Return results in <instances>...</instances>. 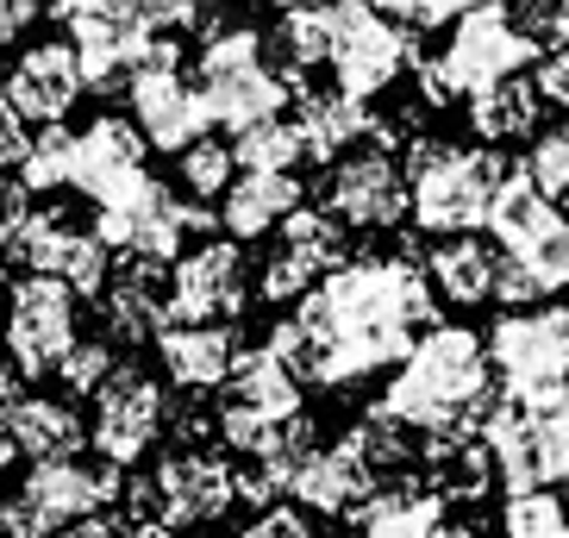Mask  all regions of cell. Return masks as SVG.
Masks as SVG:
<instances>
[{"instance_id":"cell-16","label":"cell","mask_w":569,"mask_h":538,"mask_svg":"<svg viewBox=\"0 0 569 538\" xmlns=\"http://www.w3.org/2000/svg\"><path fill=\"white\" fill-rule=\"evenodd\" d=\"M126 101H132V126L144 132L151 151L182 157L201 138H213V113H207L201 88L188 82L182 69H144V76H132Z\"/></svg>"},{"instance_id":"cell-30","label":"cell","mask_w":569,"mask_h":538,"mask_svg":"<svg viewBox=\"0 0 569 538\" xmlns=\"http://www.w3.org/2000/svg\"><path fill=\"white\" fill-rule=\"evenodd\" d=\"M557 226H563V213H557V201H545L526 176H507L501 188V201H495V219H488V232L501 238V257H519V251H532L538 238H551Z\"/></svg>"},{"instance_id":"cell-45","label":"cell","mask_w":569,"mask_h":538,"mask_svg":"<svg viewBox=\"0 0 569 538\" xmlns=\"http://www.w3.org/2000/svg\"><path fill=\"white\" fill-rule=\"evenodd\" d=\"M13 457H19V451H13V438L0 432V476H7V464H13Z\"/></svg>"},{"instance_id":"cell-20","label":"cell","mask_w":569,"mask_h":538,"mask_svg":"<svg viewBox=\"0 0 569 538\" xmlns=\"http://www.w3.org/2000/svg\"><path fill=\"white\" fill-rule=\"evenodd\" d=\"M144 132H138L132 119L119 113H101L88 119V132H76V195L101 207L113 188H126L132 176H144Z\"/></svg>"},{"instance_id":"cell-12","label":"cell","mask_w":569,"mask_h":538,"mask_svg":"<svg viewBox=\"0 0 569 538\" xmlns=\"http://www.w3.org/2000/svg\"><path fill=\"white\" fill-rule=\"evenodd\" d=\"M345 263H351V257H345V226H338L326 207H301V213L276 232V251H269V263H263L257 295H263L269 307H301L307 295H313L326 276H338Z\"/></svg>"},{"instance_id":"cell-22","label":"cell","mask_w":569,"mask_h":538,"mask_svg":"<svg viewBox=\"0 0 569 538\" xmlns=\"http://www.w3.org/2000/svg\"><path fill=\"white\" fill-rule=\"evenodd\" d=\"M238 332L232 326H169L163 338H157V363H163V376L182 395H207V388H226L238 370Z\"/></svg>"},{"instance_id":"cell-19","label":"cell","mask_w":569,"mask_h":538,"mask_svg":"<svg viewBox=\"0 0 569 538\" xmlns=\"http://www.w3.org/2000/svg\"><path fill=\"white\" fill-rule=\"evenodd\" d=\"M351 526H357L351 538H463L451 526V501H445V488L426 482V476H401V482H388Z\"/></svg>"},{"instance_id":"cell-23","label":"cell","mask_w":569,"mask_h":538,"mask_svg":"<svg viewBox=\"0 0 569 538\" xmlns=\"http://www.w3.org/2000/svg\"><path fill=\"white\" fill-rule=\"evenodd\" d=\"M295 126H301V138H307V157H319V163L332 169V163L351 157V145L376 138L382 119L369 113V101H351L345 88H301V101H295Z\"/></svg>"},{"instance_id":"cell-37","label":"cell","mask_w":569,"mask_h":538,"mask_svg":"<svg viewBox=\"0 0 569 538\" xmlns=\"http://www.w3.org/2000/svg\"><path fill=\"white\" fill-rule=\"evenodd\" d=\"M113 370H119L113 338H82V345H76V351L63 357V370H57V376H63L69 395H101Z\"/></svg>"},{"instance_id":"cell-14","label":"cell","mask_w":569,"mask_h":538,"mask_svg":"<svg viewBox=\"0 0 569 538\" xmlns=\"http://www.w3.org/2000/svg\"><path fill=\"white\" fill-rule=\"evenodd\" d=\"M107 501H126V470L101 457H69V464H32L19 482V507L38 520V532L57 538L63 526L94 520Z\"/></svg>"},{"instance_id":"cell-2","label":"cell","mask_w":569,"mask_h":538,"mask_svg":"<svg viewBox=\"0 0 569 538\" xmlns=\"http://www.w3.org/2000/svg\"><path fill=\"white\" fill-rule=\"evenodd\" d=\"M495 401H501V382L488 363V338L469 326H438L388 376V395L376 407L419 438V464H451L463 445L482 438Z\"/></svg>"},{"instance_id":"cell-35","label":"cell","mask_w":569,"mask_h":538,"mask_svg":"<svg viewBox=\"0 0 569 538\" xmlns=\"http://www.w3.org/2000/svg\"><path fill=\"white\" fill-rule=\"evenodd\" d=\"M501 538H569V507L557 488L507 495L501 501Z\"/></svg>"},{"instance_id":"cell-5","label":"cell","mask_w":569,"mask_h":538,"mask_svg":"<svg viewBox=\"0 0 569 538\" xmlns=\"http://www.w3.org/2000/svg\"><path fill=\"white\" fill-rule=\"evenodd\" d=\"M482 445L507 495L569 482V382L538 395H501L482 426Z\"/></svg>"},{"instance_id":"cell-21","label":"cell","mask_w":569,"mask_h":538,"mask_svg":"<svg viewBox=\"0 0 569 538\" xmlns=\"http://www.w3.org/2000/svg\"><path fill=\"white\" fill-rule=\"evenodd\" d=\"M313 514H332V520H357L376 495H382V476H376V464H369L363 451H357V438H338V445H326V451L307 464L301 488H295Z\"/></svg>"},{"instance_id":"cell-33","label":"cell","mask_w":569,"mask_h":538,"mask_svg":"<svg viewBox=\"0 0 569 538\" xmlns=\"http://www.w3.org/2000/svg\"><path fill=\"white\" fill-rule=\"evenodd\" d=\"M238 182V151L226 138H201L194 151L176 157V188H182L188 201H226Z\"/></svg>"},{"instance_id":"cell-7","label":"cell","mask_w":569,"mask_h":538,"mask_svg":"<svg viewBox=\"0 0 569 538\" xmlns=\"http://www.w3.org/2000/svg\"><path fill=\"white\" fill-rule=\"evenodd\" d=\"M488 363L501 395H538L569 382V307H513L488 326Z\"/></svg>"},{"instance_id":"cell-38","label":"cell","mask_w":569,"mask_h":538,"mask_svg":"<svg viewBox=\"0 0 569 538\" xmlns=\"http://www.w3.org/2000/svg\"><path fill=\"white\" fill-rule=\"evenodd\" d=\"M382 13L413 38V32H457V19H463L469 7H451V0H407V7H382Z\"/></svg>"},{"instance_id":"cell-9","label":"cell","mask_w":569,"mask_h":538,"mask_svg":"<svg viewBox=\"0 0 569 538\" xmlns=\"http://www.w3.org/2000/svg\"><path fill=\"white\" fill-rule=\"evenodd\" d=\"M332 88H345L351 101H376L407 69H419V38H407L382 7H332Z\"/></svg>"},{"instance_id":"cell-24","label":"cell","mask_w":569,"mask_h":538,"mask_svg":"<svg viewBox=\"0 0 569 538\" xmlns=\"http://www.w3.org/2000/svg\"><path fill=\"white\" fill-rule=\"evenodd\" d=\"M501 245H482V238H445L432 257H426V276H432V295L451 307H488L501 301Z\"/></svg>"},{"instance_id":"cell-11","label":"cell","mask_w":569,"mask_h":538,"mask_svg":"<svg viewBox=\"0 0 569 538\" xmlns=\"http://www.w3.org/2000/svg\"><path fill=\"white\" fill-rule=\"evenodd\" d=\"M319 207L338 226L357 232H395L413 213V188H407V163H395V151H357L345 163L326 169L319 182Z\"/></svg>"},{"instance_id":"cell-31","label":"cell","mask_w":569,"mask_h":538,"mask_svg":"<svg viewBox=\"0 0 569 538\" xmlns=\"http://www.w3.org/2000/svg\"><path fill=\"white\" fill-rule=\"evenodd\" d=\"M332 7H288L276 19V51H282L288 76H307V69H332Z\"/></svg>"},{"instance_id":"cell-36","label":"cell","mask_w":569,"mask_h":538,"mask_svg":"<svg viewBox=\"0 0 569 538\" xmlns=\"http://www.w3.org/2000/svg\"><path fill=\"white\" fill-rule=\"evenodd\" d=\"M519 176L545 195V201H569V126H545L532 138V151L519 163Z\"/></svg>"},{"instance_id":"cell-10","label":"cell","mask_w":569,"mask_h":538,"mask_svg":"<svg viewBox=\"0 0 569 538\" xmlns=\"http://www.w3.org/2000/svg\"><path fill=\"white\" fill-rule=\"evenodd\" d=\"M163 426H169L163 382L144 376L138 363H119V370L107 376V388L94 395V432H88V445H94L101 464L132 470L138 457H151V445L163 438Z\"/></svg>"},{"instance_id":"cell-44","label":"cell","mask_w":569,"mask_h":538,"mask_svg":"<svg viewBox=\"0 0 569 538\" xmlns=\"http://www.w3.org/2000/svg\"><path fill=\"white\" fill-rule=\"evenodd\" d=\"M57 538H126V526H119L113 514H94V520H76V526H63Z\"/></svg>"},{"instance_id":"cell-17","label":"cell","mask_w":569,"mask_h":538,"mask_svg":"<svg viewBox=\"0 0 569 538\" xmlns=\"http://www.w3.org/2000/svg\"><path fill=\"white\" fill-rule=\"evenodd\" d=\"M7 107H13L26 126H38V132H51V126H63L69 107L82 101V57H76V44L69 38H44V44H32V51H19V63L7 69Z\"/></svg>"},{"instance_id":"cell-32","label":"cell","mask_w":569,"mask_h":538,"mask_svg":"<svg viewBox=\"0 0 569 538\" xmlns=\"http://www.w3.org/2000/svg\"><path fill=\"white\" fill-rule=\"evenodd\" d=\"M232 151H238V176H295V163L307 157V138L295 119H269V126L238 132Z\"/></svg>"},{"instance_id":"cell-40","label":"cell","mask_w":569,"mask_h":538,"mask_svg":"<svg viewBox=\"0 0 569 538\" xmlns=\"http://www.w3.org/2000/svg\"><path fill=\"white\" fill-rule=\"evenodd\" d=\"M26 219H32V195H26V182L0 176V251L26 232Z\"/></svg>"},{"instance_id":"cell-39","label":"cell","mask_w":569,"mask_h":538,"mask_svg":"<svg viewBox=\"0 0 569 538\" xmlns=\"http://www.w3.org/2000/svg\"><path fill=\"white\" fill-rule=\"evenodd\" d=\"M244 538H319V532H313V520H307L301 507L276 501L269 514H257V520L244 526Z\"/></svg>"},{"instance_id":"cell-41","label":"cell","mask_w":569,"mask_h":538,"mask_svg":"<svg viewBox=\"0 0 569 538\" xmlns=\"http://www.w3.org/2000/svg\"><path fill=\"white\" fill-rule=\"evenodd\" d=\"M26 151H32V126L7 107V94H0V176L26 163Z\"/></svg>"},{"instance_id":"cell-18","label":"cell","mask_w":569,"mask_h":538,"mask_svg":"<svg viewBox=\"0 0 569 538\" xmlns=\"http://www.w3.org/2000/svg\"><path fill=\"white\" fill-rule=\"evenodd\" d=\"M169 263H151V257H119L113 288L101 295V320L107 338H126V345H144V338H163L169 326Z\"/></svg>"},{"instance_id":"cell-42","label":"cell","mask_w":569,"mask_h":538,"mask_svg":"<svg viewBox=\"0 0 569 538\" xmlns=\"http://www.w3.org/2000/svg\"><path fill=\"white\" fill-rule=\"evenodd\" d=\"M532 82H538V94H545L551 107H569V44L557 57H545V63H538Z\"/></svg>"},{"instance_id":"cell-27","label":"cell","mask_w":569,"mask_h":538,"mask_svg":"<svg viewBox=\"0 0 569 538\" xmlns=\"http://www.w3.org/2000/svg\"><path fill=\"white\" fill-rule=\"evenodd\" d=\"M0 432L13 438V451L32 457V464H69V457H82V445H88L76 407L57 401V395H26V401L7 414Z\"/></svg>"},{"instance_id":"cell-29","label":"cell","mask_w":569,"mask_h":538,"mask_svg":"<svg viewBox=\"0 0 569 538\" xmlns=\"http://www.w3.org/2000/svg\"><path fill=\"white\" fill-rule=\"evenodd\" d=\"M538 107H545L538 82L532 76H513V82L488 88V94L469 101V132L482 138L488 151H501L507 138H532L538 132Z\"/></svg>"},{"instance_id":"cell-3","label":"cell","mask_w":569,"mask_h":538,"mask_svg":"<svg viewBox=\"0 0 569 538\" xmlns=\"http://www.w3.org/2000/svg\"><path fill=\"white\" fill-rule=\"evenodd\" d=\"M507 157L488 145H445L413 138L407 145V188H413V226L426 238H469L495 219V201L507 188Z\"/></svg>"},{"instance_id":"cell-34","label":"cell","mask_w":569,"mask_h":538,"mask_svg":"<svg viewBox=\"0 0 569 538\" xmlns=\"http://www.w3.org/2000/svg\"><path fill=\"white\" fill-rule=\"evenodd\" d=\"M19 182L26 195H51V188H76V132L51 126V132L32 138V151L19 163Z\"/></svg>"},{"instance_id":"cell-4","label":"cell","mask_w":569,"mask_h":538,"mask_svg":"<svg viewBox=\"0 0 569 538\" xmlns=\"http://www.w3.org/2000/svg\"><path fill=\"white\" fill-rule=\"evenodd\" d=\"M51 19L82 57L88 94H126L144 69H182V44L157 38L151 13L132 0H69V7H51Z\"/></svg>"},{"instance_id":"cell-8","label":"cell","mask_w":569,"mask_h":538,"mask_svg":"<svg viewBox=\"0 0 569 538\" xmlns=\"http://www.w3.org/2000/svg\"><path fill=\"white\" fill-rule=\"evenodd\" d=\"M0 332H7V363L26 382L57 376L63 357L82 345V332H76V295L57 276H19L7 288V326Z\"/></svg>"},{"instance_id":"cell-15","label":"cell","mask_w":569,"mask_h":538,"mask_svg":"<svg viewBox=\"0 0 569 538\" xmlns=\"http://www.w3.org/2000/svg\"><path fill=\"white\" fill-rule=\"evenodd\" d=\"M151 482H157V526H169V532L213 526L238 501V470L213 451H194V445L169 451L151 470Z\"/></svg>"},{"instance_id":"cell-43","label":"cell","mask_w":569,"mask_h":538,"mask_svg":"<svg viewBox=\"0 0 569 538\" xmlns=\"http://www.w3.org/2000/svg\"><path fill=\"white\" fill-rule=\"evenodd\" d=\"M38 19H44V7H32V0H0V51H7L26 26H38Z\"/></svg>"},{"instance_id":"cell-6","label":"cell","mask_w":569,"mask_h":538,"mask_svg":"<svg viewBox=\"0 0 569 538\" xmlns=\"http://www.w3.org/2000/svg\"><path fill=\"white\" fill-rule=\"evenodd\" d=\"M532 44L519 38L513 26V7H469L463 19H457L451 44H445V57H419V94L432 107L445 101H476V94H488V88L513 82L519 69L532 63Z\"/></svg>"},{"instance_id":"cell-28","label":"cell","mask_w":569,"mask_h":538,"mask_svg":"<svg viewBox=\"0 0 569 538\" xmlns=\"http://www.w3.org/2000/svg\"><path fill=\"white\" fill-rule=\"evenodd\" d=\"M88 226H76V219L63 213V207H32V219H26V232L0 251V263L26 269V276H57L63 282V263L76 257V245H82Z\"/></svg>"},{"instance_id":"cell-47","label":"cell","mask_w":569,"mask_h":538,"mask_svg":"<svg viewBox=\"0 0 569 538\" xmlns=\"http://www.w3.org/2000/svg\"><path fill=\"white\" fill-rule=\"evenodd\" d=\"M0 538H13V532H7V526H0Z\"/></svg>"},{"instance_id":"cell-26","label":"cell","mask_w":569,"mask_h":538,"mask_svg":"<svg viewBox=\"0 0 569 538\" xmlns=\"http://www.w3.org/2000/svg\"><path fill=\"white\" fill-rule=\"evenodd\" d=\"M307 382L295 370H288L282 357L269 351V345H251V351L238 357V370L232 382H226V401L244 407V414H257L263 426H288V420H301L307 407H301Z\"/></svg>"},{"instance_id":"cell-1","label":"cell","mask_w":569,"mask_h":538,"mask_svg":"<svg viewBox=\"0 0 569 538\" xmlns=\"http://www.w3.org/2000/svg\"><path fill=\"white\" fill-rule=\"evenodd\" d=\"M438 295L432 276L413 251L401 257H351L326 276L288 320L269 326V351L313 388H351L382 370H401L413 345L438 332Z\"/></svg>"},{"instance_id":"cell-13","label":"cell","mask_w":569,"mask_h":538,"mask_svg":"<svg viewBox=\"0 0 569 538\" xmlns=\"http://www.w3.org/2000/svg\"><path fill=\"white\" fill-rule=\"evenodd\" d=\"M244 301H251V276H244V245H232V238L194 245L169 276V320L176 326H232Z\"/></svg>"},{"instance_id":"cell-46","label":"cell","mask_w":569,"mask_h":538,"mask_svg":"<svg viewBox=\"0 0 569 538\" xmlns=\"http://www.w3.org/2000/svg\"><path fill=\"white\" fill-rule=\"evenodd\" d=\"M0 351H7V332H0Z\"/></svg>"},{"instance_id":"cell-25","label":"cell","mask_w":569,"mask_h":538,"mask_svg":"<svg viewBox=\"0 0 569 538\" xmlns=\"http://www.w3.org/2000/svg\"><path fill=\"white\" fill-rule=\"evenodd\" d=\"M301 207H307V188L295 176H238L232 195L219 201V232L232 238V245L269 238V232H282Z\"/></svg>"}]
</instances>
